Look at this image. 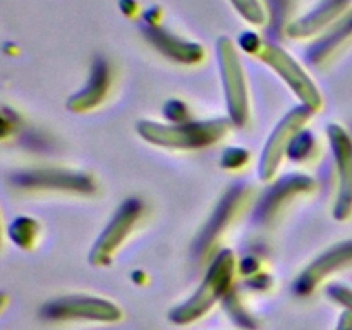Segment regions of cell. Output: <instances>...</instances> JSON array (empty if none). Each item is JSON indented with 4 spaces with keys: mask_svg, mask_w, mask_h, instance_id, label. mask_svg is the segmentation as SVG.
<instances>
[{
    "mask_svg": "<svg viewBox=\"0 0 352 330\" xmlns=\"http://www.w3.org/2000/svg\"><path fill=\"white\" fill-rule=\"evenodd\" d=\"M333 155L339 164V199L336 206V217L344 220L352 212V141L349 134L339 126L329 127Z\"/></svg>",
    "mask_w": 352,
    "mask_h": 330,
    "instance_id": "7",
    "label": "cell"
},
{
    "mask_svg": "<svg viewBox=\"0 0 352 330\" xmlns=\"http://www.w3.org/2000/svg\"><path fill=\"white\" fill-rule=\"evenodd\" d=\"M349 3V0H327L318 10L311 14L309 17L306 19H301L299 23L292 24L291 28V34L294 36H306V34H311L313 31L320 30L323 24L329 23L332 17H336L344 7Z\"/></svg>",
    "mask_w": 352,
    "mask_h": 330,
    "instance_id": "13",
    "label": "cell"
},
{
    "mask_svg": "<svg viewBox=\"0 0 352 330\" xmlns=\"http://www.w3.org/2000/svg\"><path fill=\"white\" fill-rule=\"evenodd\" d=\"M309 116H311V110L306 109V107H299V109L292 110L289 116H285L277 126V129L274 131L267 146H265L263 158L260 162V175L265 181L274 177L285 151H289L294 136L299 133L302 124L309 119Z\"/></svg>",
    "mask_w": 352,
    "mask_h": 330,
    "instance_id": "6",
    "label": "cell"
},
{
    "mask_svg": "<svg viewBox=\"0 0 352 330\" xmlns=\"http://www.w3.org/2000/svg\"><path fill=\"white\" fill-rule=\"evenodd\" d=\"M349 261H352V243L336 246L333 250H330L329 253L323 254L320 260H316L315 263L305 272V275H302L301 280H299V291H311L313 285L318 280H322L329 272L336 270V268L342 267V265L349 263Z\"/></svg>",
    "mask_w": 352,
    "mask_h": 330,
    "instance_id": "10",
    "label": "cell"
},
{
    "mask_svg": "<svg viewBox=\"0 0 352 330\" xmlns=\"http://www.w3.org/2000/svg\"><path fill=\"white\" fill-rule=\"evenodd\" d=\"M337 330H352V313L351 311L344 313V315L340 316Z\"/></svg>",
    "mask_w": 352,
    "mask_h": 330,
    "instance_id": "18",
    "label": "cell"
},
{
    "mask_svg": "<svg viewBox=\"0 0 352 330\" xmlns=\"http://www.w3.org/2000/svg\"><path fill=\"white\" fill-rule=\"evenodd\" d=\"M219 60L222 65L223 81H226L230 119L237 126H243L248 117L246 82H244L243 69H241L236 50L227 38H222L219 41Z\"/></svg>",
    "mask_w": 352,
    "mask_h": 330,
    "instance_id": "4",
    "label": "cell"
},
{
    "mask_svg": "<svg viewBox=\"0 0 352 330\" xmlns=\"http://www.w3.org/2000/svg\"><path fill=\"white\" fill-rule=\"evenodd\" d=\"M107 88H109V71H107V65L103 62H96L88 86L81 93L72 96L67 102V107L74 110V112H82V110L91 109V107L98 105L102 102L107 93Z\"/></svg>",
    "mask_w": 352,
    "mask_h": 330,
    "instance_id": "11",
    "label": "cell"
},
{
    "mask_svg": "<svg viewBox=\"0 0 352 330\" xmlns=\"http://www.w3.org/2000/svg\"><path fill=\"white\" fill-rule=\"evenodd\" d=\"M47 318H86L98 322H117L122 313L113 302L86 296H71L52 301L41 309Z\"/></svg>",
    "mask_w": 352,
    "mask_h": 330,
    "instance_id": "5",
    "label": "cell"
},
{
    "mask_svg": "<svg viewBox=\"0 0 352 330\" xmlns=\"http://www.w3.org/2000/svg\"><path fill=\"white\" fill-rule=\"evenodd\" d=\"M258 55L263 58L265 62L275 67V71L280 72L282 78L291 85V88L298 93L299 98L302 100L306 109H309L311 112L320 109L322 105V98H320V91L316 89V86L313 85L311 79L302 72V69L285 54L284 50H280L278 47L274 45H263L258 41Z\"/></svg>",
    "mask_w": 352,
    "mask_h": 330,
    "instance_id": "3",
    "label": "cell"
},
{
    "mask_svg": "<svg viewBox=\"0 0 352 330\" xmlns=\"http://www.w3.org/2000/svg\"><path fill=\"white\" fill-rule=\"evenodd\" d=\"M234 267H236L234 254L230 251H222L210 267L208 275L203 280V284L199 285L196 294L188 302H184V305L179 306L170 313L172 322L184 325V323H191L195 320L201 318L215 305L217 299L227 291L230 280H232Z\"/></svg>",
    "mask_w": 352,
    "mask_h": 330,
    "instance_id": "2",
    "label": "cell"
},
{
    "mask_svg": "<svg viewBox=\"0 0 352 330\" xmlns=\"http://www.w3.org/2000/svg\"><path fill=\"white\" fill-rule=\"evenodd\" d=\"M241 195H243V188H241V186H237V188L230 189L229 195L223 198V201L220 203L219 208H217L215 215L212 217V220H210L208 226H206L205 230H203L201 237H199V241H201V244H199V250H205V248L208 246L213 239H215L217 234L222 230V227L227 223V219H229L230 213H232L234 206H236L237 199L241 198Z\"/></svg>",
    "mask_w": 352,
    "mask_h": 330,
    "instance_id": "14",
    "label": "cell"
},
{
    "mask_svg": "<svg viewBox=\"0 0 352 330\" xmlns=\"http://www.w3.org/2000/svg\"><path fill=\"white\" fill-rule=\"evenodd\" d=\"M351 34H352V14L347 17L346 21H342V23H340L339 26H337L336 30L329 34V36L323 38L318 45H315V47L311 48V52H309V57H311V60L318 62L320 58L327 57V55H329L330 52L337 47V45L342 43V41L346 40L347 36H351Z\"/></svg>",
    "mask_w": 352,
    "mask_h": 330,
    "instance_id": "15",
    "label": "cell"
},
{
    "mask_svg": "<svg viewBox=\"0 0 352 330\" xmlns=\"http://www.w3.org/2000/svg\"><path fill=\"white\" fill-rule=\"evenodd\" d=\"M14 182L24 188H57L72 189V191H91L93 184L86 175L69 174V172H24L16 175Z\"/></svg>",
    "mask_w": 352,
    "mask_h": 330,
    "instance_id": "9",
    "label": "cell"
},
{
    "mask_svg": "<svg viewBox=\"0 0 352 330\" xmlns=\"http://www.w3.org/2000/svg\"><path fill=\"white\" fill-rule=\"evenodd\" d=\"M229 129L223 119L208 122H188L164 126L158 122H140L138 131L146 141L168 148H199L215 143Z\"/></svg>",
    "mask_w": 352,
    "mask_h": 330,
    "instance_id": "1",
    "label": "cell"
},
{
    "mask_svg": "<svg viewBox=\"0 0 352 330\" xmlns=\"http://www.w3.org/2000/svg\"><path fill=\"white\" fill-rule=\"evenodd\" d=\"M329 294L332 296L336 301H339L340 305L346 306V308L352 313V291L349 287H344V285H333V287H330Z\"/></svg>",
    "mask_w": 352,
    "mask_h": 330,
    "instance_id": "17",
    "label": "cell"
},
{
    "mask_svg": "<svg viewBox=\"0 0 352 330\" xmlns=\"http://www.w3.org/2000/svg\"><path fill=\"white\" fill-rule=\"evenodd\" d=\"M232 2L236 3L239 12L251 23L260 24L263 21V9L258 3V0H232Z\"/></svg>",
    "mask_w": 352,
    "mask_h": 330,
    "instance_id": "16",
    "label": "cell"
},
{
    "mask_svg": "<svg viewBox=\"0 0 352 330\" xmlns=\"http://www.w3.org/2000/svg\"><path fill=\"white\" fill-rule=\"evenodd\" d=\"M140 212H141V205L140 201H136V199H131V201H127L126 205L120 206L117 215L113 217V220L109 223L105 232L102 234L98 243H96L95 248H93L91 251L93 263L95 265L109 263L113 251L120 246V243H122L124 237L127 236V232L131 230L133 223L136 222Z\"/></svg>",
    "mask_w": 352,
    "mask_h": 330,
    "instance_id": "8",
    "label": "cell"
},
{
    "mask_svg": "<svg viewBox=\"0 0 352 330\" xmlns=\"http://www.w3.org/2000/svg\"><path fill=\"white\" fill-rule=\"evenodd\" d=\"M150 38L153 40V43L164 52V54L170 55V57L177 58V60L196 62L199 60L203 55L201 48H199L198 45L175 40V38L168 36L167 33H164V31L160 30H155V28H151L150 30Z\"/></svg>",
    "mask_w": 352,
    "mask_h": 330,
    "instance_id": "12",
    "label": "cell"
}]
</instances>
